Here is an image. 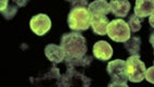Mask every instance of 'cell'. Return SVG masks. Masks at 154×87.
Returning a JSON list of instances; mask_svg holds the SVG:
<instances>
[{
    "instance_id": "cell-1",
    "label": "cell",
    "mask_w": 154,
    "mask_h": 87,
    "mask_svg": "<svg viewBox=\"0 0 154 87\" xmlns=\"http://www.w3.org/2000/svg\"><path fill=\"white\" fill-rule=\"evenodd\" d=\"M61 47L65 52V59H77L84 57L87 52L86 38L79 33H67L62 36Z\"/></svg>"
},
{
    "instance_id": "cell-2",
    "label": "cell",
    "mask_w": 154,
    "mask_h": 87,
    "mask_svg": "<svg viewBox=\"0 0 154 87\" xmlns=\"http://www.w3.org/2000/svg\"><path fill=\"white\" fill-rule=\"evenodd\" d=\"M67 23L75 32L86 31L91 26V14L87 8H73L67 16Z\"/></svg>"
},
{
    "instance_id": "cell-3",
    "label": "cell",
    "mask_w": 154,
    "mask_h": 87,
    "mask_svg": "<svg viewBox=\"0 0 154 87\" xmlns=\"http://www.w3.org/2000/svg\"><path fill=\"white\" fill-rule=\"evenodd\" d=\"M107 74L111 76V82L109 86H124L127 87V73H126V61L121 59L111 61L107 64Z\"/></svg>"
},
{
    "instance_id": "cell-4",
    "label": "cell",
    "mask_w": 154,
    "mask_h": 87,
    "mask_svg": "<svg viewBox=\"0 0 154 87\" xmlns=\"http://www.w3.org/2000/svg\"><path fill=\"white\" fill-rule=\"evenodd\" d=\"M130 31L128 23L122 19L113 20L107 25V35L116 43H125L130 38Z\"/></svg>"
},
{
    "instance_id": "cell-5",
    "label": "cell",
    "mask_w": 154,
    "mask_h": 87,
    "mask_svg": "<svg viewBox=\"0 0 154 87\" xmlns=\"http://www.w3.org/2000/svg\"><path fill=\"white\" fill-rule=\"evenodd\" d=\"M146 64L140 60V56H131L126 61L127 77L132 83H140L146 79Z\"/></svg>"
},
{
    "instance_id": "cell-6",
    "label": "cell",
    "mask_w": 154,
    "mask_h": 87,
    "mask_svg": "<svg viewBox=\"0 0 154 87\" xmlns=\"http://www.w3.org/2000/svg\"><path fill=\"white\" fill-rule=\"evenodd\" d=\"M29 26L30 30L33 31L36 35L44 36L51 28V20L46 14H37L32 18L29 22Z\"/></svg>"
},
{
    "instance_id": "cell-7",
    "label": "cell",
    "mask_w": 154,
    "mask_h": 87,
    "mask_svg": "<svg viewBox=\"0 0 154 87\" xmlns=\"http://www.w3.org/2000/svg\"><path fill=\"white\" fill-rule=\"evenodd\" d=\"M94 56L100 61H107L113 56V49L107 41L100 40L94 44Z\"/></svg>"
},
{
    "instance_id": "cell-8",
    "label": "cell",
    "mask_w": 154,
    "mask_h": 87,
    "mask_svg": "<svg viewBox=\"0 0 154 87\" xmlns=\"http://www.w3.org/2000/svg\"><path fill=\"white\" fill-rule=\"evenodd\" d=\"M109 19L106 15L103 14H94L91 15V27L94 33H96L97 35L99 36H104L107 34V25H109Z\"/></svg>"
},
{
    "instance_id": "cell-9",
    "label": "cell",
    "mask_w": 154,
    "mask_h": 87,
    "mask_svg": "<svg viewBox=\"0 0 154 87\" xmlns=\"http://www.w3.org/2000/svg\"><path fill=\"white\" fill-rule=\"evenodd\" d=\"M154 13V0H136L135 14L141 19Z\"/></svg>"
},
{
    "instance_id": "cell-10",
    "label": "cell",
    "mask_w": 154,
    "mask_h": 87,
    "mask_svg": "<svg viewBox=\"0 0 154 87\" xmlns=\"http://www.w3.org/2000/svg\"><path fill=\"white\" fill-rule=\"evenodd\" d=\"M45 53H46V57L53 63H60L65 59V52L63 48L58 45H53V44L46 46Z\"/></svg>"
},
{
    "instance_id": "cell-11",
    "label": "cell",
    "mask_w": 154,
    "mask_h": 87,
    "mask_svg": "<svg viewBox=\"0 0 154 87\" xmlns=\"http://www.w3.org/2000/svg\"><path fill=\"white\" fill-rule=\"evenodd\" d=\"M111 12L117 18H125L130 10V3L128 0H111Z\"/></svg>"
},
{
    "instance_id": "cell-12",
    "label": "cell",
    "mask_w": 154,
    "mask_h": 87,
    "mask_svg": "<svg viewBox=\"0 0 154 87\" xmlns=\"http://www.w3.org/2000/svg\"><path fill=\"white\" fill-rule=\"evenodd\" d=\"M88 11L90 12L91 15H94V14L106 15L111 12V7L106 0H96L94 2L89 3Z\"/></svg>"
},
{
    "instance_id": "cell-13",
    "label": "cell",
    "mask_w": 154,
    "mask_h": 87,
    "mask_svg": "<svg viewBox=\"0 0 154 87\" xmlns=\"http://www.w3.org/2000/svg\"><path fill=\"white\" fill-rule=\"evenodd\" d=\"M124 46H125V49H126L131 56H140V54H139L140 48H141L140 37H138V36L130 37L128 40L125 41Z\"/></svg>"
},
{
    "instance_id": "cell-14",
    "label": "cell",
    "mask_w": 154,
    "mask_h": 87,
    "mask_svg": "<svg viewBox=\"0 0 154 87\" xmlns=\"http://www.w3.org/2000/svg\"><path fill=\"white\" fill-rule=\"evenodd\" d=\"M92 57L90 56H84L82 58H77V59H66V65L69 66V69H75L77 68H87L89 64L91 63Z\"/></svg>"
},
{
    "instance_id": "cell-15",
    "label": "cell",
    "mask_w": 154,
    "mask_h": 87,
    "mask_svg": "<svg viewBox=\"0 0 154 87\" xmlns=\"http://www.w3.org/2000/svg\"><path fill=\"white\" fill-rule=\"evenodd\" d=\"M141 21H142V19L137 16L136 14L130 15L129 21H128V25H129V28L132 33H137L138 31L141 30Z\"/></svg>"
},
{
    "instance_id": "cell-16",
    "label": "cell",
    "mask_w": 154,
    "mask_h": 87,
    "mask_svg": "<svg viewBox=\"0 0 154 87\" xmlns=\"http://www.w3.org/2000/svg\"><path fill=\"white\" fill-rule=\"evenodd\" d=\"M17 7H14V5H9V7H7L6 10L2 11L1 13L3 14V16H5L6 19L11 20L12 18H13V16L17 14Z\"/></svg>"
},
{
    "instance_id": "cell-17",
    "label": "cell",
    "mask_w": 154,
    "mask_h": 87,
    "mask_svg": "<svg viewBox=\"0 0 154 87\" xmlns=\"http://www.w3.org/2000/svg\"><path fill=\"white\" fill-rule=\"evenodd\" d=\"M72 3V8H86L89 5L88 0H74Z\"/></svg>"
},
{
    "instance_id": "cell-18",
    "label": "cell",
    "mask_w": 154,
    "mask_h": 87,
    "mask_svg": "<svg viewBox=\"0 0 154 87\" xmlns=\"http://www.w3.org/2000/svg\"><path fill=\"white\" fill-rule=\"evenodd\" d=\"M146 79L152 84H154V65L151 66V68L146 69Z\"/></svg>"
},
{
    "instance_id": "cell-19",
    "label": "cell",
    "mask_w": 154,
    "mask_h": 87,
    "mask_svg": "<svg viewBox=\"0 0 154 87\" xmlns=\"http://www.w3.org/2000/svg\"><path fill=\"white\" fill-rule=\"evenodd\" d=\"M29 0H13V2L17 5V7H25L27 5Z\"/></svg>"
},
{
    "instance_id": "cell-20",
    "label": "cell",
    "mask_w": 154,
    "mask_h": 87,
    "mask_svg": "<svg viewBox=\"0 0 154 87\" xmlns=\"http://www.w3.org/2000/svg\"><path fill=\"white\" fill-rule=\"evenodd\" d=\"M8 1L9 0H1V12L7 9V7H8Z\"/></svg>"
},
{
    "instance_id": "cell-21",
    "label": "cell",
    "mask_w": 154,
    "mask_h": 87,
    "mask_svg": "<svg viewBox=\"0 0 154 87\" xmlns=\"http://www.w3.org/2000/svg\"><path fill=\"white\" fill-rule=\"evenodd\" d=\"M149 23H150V25H151V26L154 28V13H152L151 15H150V19H149Z\"/></svg>"
},
{
    "instance_id": "cell-22",
    "label": "cell",
    "mask_w": 154,
    "mask_h": 87,
    "mask_svg": "<svg viewBox=\"0 0 154 87\" xmlns=\"http://www.w3.org/2000/svg\"><path fill=\"white\" fill-rule=\"evenodd\" d=\"M150 44H151L152 46L154 47V32L151 34V36H150Z\"/></svg>"
},
{
    "instance_id": "cell-23",
    "label": "cell",
    "mask_w": 154,
    "mask_h": 87,
    "mask_svg": "<svg viewBox=\"0 0 154 87\" xmlns=\"http://www.w3.org/2000/svg\"><path fill=\"white\" fill-rule=\"evenodd\" d=\"M66 1H69V2H73V1H74V0H66Z\"/></svg>"
}]
</instances>
